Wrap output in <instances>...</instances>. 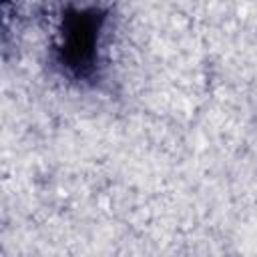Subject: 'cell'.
Instances as JSON below:
<instances>
[{
    "label": "cell",
    "instance_id": "obj_1",
    "mask_svg": "<svg viewBox=\"0 0 257 257\" xmlns=\"http://www.w3.org/2000/svg\"><path fill=\"white\" fill-rule=\"evenodd\" d=\"M104 12L98 8H70L62 16V66L76 78H90L96 68L98 34Z\"/></svg>",
    "mask_w": 257,
    "mask_h": 257
}]
</instances>
